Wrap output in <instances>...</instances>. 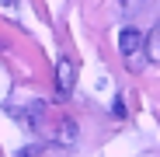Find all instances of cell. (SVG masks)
I'll list each match as a JSON object with an SVG mask.
<instances>
[{"label":"cell","instance_id":"1","mask_svg":"<svg viewBox=\"0 0 160 157\" xmlns=\"http://www.w3.org/2000/svg\"><path fill=\"white\" fill-rule=\"evenodd\" d=\"M143 42H146V35L139 28H122V35H118V49L125 52V56H136V52L143 49Z\"/></svg>","mask_w":160,"mask_h":157},{"label":"cell","instance_id":"2","mask_svg":"<svg viewBox=\"0 0 160 157\" xmlns=\"http://www.w3.org/2000/svg\"><path fill=\"white\" fill-rule=\"evenodd\" d=\"M73 84H77V66L70 60H59V66H56V87H59V94H70Z\"/></svg>","mask_w":160,"mask_h":157},{"label":"cell","instance_id":"3","mask_svg":"<svg viewBox=\"0 0 160 157\" xmlns=\"http://www.w3.org/2000/svg\"><path fill=\"white\" fill-rule=\"evenodd\" d=\"M56 143H77V122L73 119H63L56 126Z\"/></svg>","mask_w":160,"mask_h":157},{"label":"cell","instance_id":"4","mask_svg":"<svg viewBox=\"0 0 160 157\" xmlns=\"http://www.w3.org/2000/svg\"><path fill=\"white\" fill-rule=\"evenodd\" d=\"M143 49H146V56H150V63H160V21H157V28L150 32V39L143 42Z\"/></svg>","mask_w":160,"mask_h":157}]
</instances>
